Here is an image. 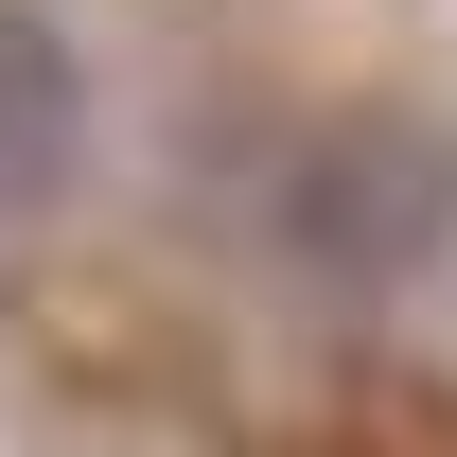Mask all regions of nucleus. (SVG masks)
<instances>
[{
  "label": "nucleus",
  "mask_w": 457,
  "mask_h": 457,
  "mask_svg": "<svg viewBox=\"0 0 457 457\" xmlns=\"http://www.w3.org/2000/svg\"><path fill=\"white\" fill-rule=\"evenodd\" d=\"M440 228H457V141L422 106H352L282 159V246L317 282H404Z\"/></svg>",
  "instance_id": "nucleus-1"
},
{
  "label": "nucleus",
  "mask_w": 457,
  "mask_h": 457,
  "mask_svg": "<svg viewBox=\"0 0 457 457\" xmlns=\"http://www.w3.org/2000/svg\"><path fill=\"white\" fill-rule=\"evenodd\" d=\"M71 141H88V71L36 0H0V194H54Z\"/></svg>",
  "instance_id": "nucleus-2"
}]
</instances>
